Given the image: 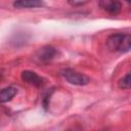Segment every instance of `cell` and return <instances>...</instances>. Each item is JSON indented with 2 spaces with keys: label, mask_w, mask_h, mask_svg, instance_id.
I'll use <instances>...</instances> for the list:
<instances>
[{
  "label": "cell",
  "mask_w": 131,
  "mask_h": 131,
  "mask_svg": "<svg viewBox=\"0 0 131 131\" xmlns=\"http://www.w3.org/2000/svg\"><path fill=\"white\" fill-rule=\"evenodd\" d=\"M106 47L113 52H128L131 47V36L129 34H112L106 39Z\"/></svg>",
  "instance_id": "6da1fadb"
},
{
  "label": "cell",
  "mask_w": 131,
  "mask_h": 131,
  "mask_svg": "<svg viewBox=\"0 0 131 131\" xmlns=\"http://www.w3.org/2000/svg\"><path fill=\"white\" fill-rule=\"evenodd\" d=\"M61 76L63 77V79L72 84V85H76V86H85L87 85L90 80L89 78L82 74V73H79L75 70H72V69H64L61 71Z\"/></svg>",
  "instance_id": "7a4b0ae2"
},
{
  "label": "cell",
  "mask_w": 131,
  "mask_h": 131,
  "mask_svg": "<svg viewBox=\"0 0 131 131\" xmlns=\"http://www.w3.org/2000/svg\"><path fill=\"white\" fill-rule=\"evenodd\" d=\"M56 55H57V49L51 45H46L37 50V52L35 53V58L39 62L45 63L55 58Z\"/></svg>",
  "instance_id": "3957f363"
},
{
  "label": "cell",
  "mask_w": 131,
  "mask_h": 131,
  "mask_svg": "<svg viewBox=\"0 0 131 131\" xmlns=\"http://www.w3.org/2000/svg\"><path fill=\"white\" fill-rule=\"evenodd\" d=\"M99 7L111 15H117L122 10V3L120 0H99Z\"/></svg>",
  "instance_id": "277c9868"
},
{
  "label": "cell",
  "mask_w": 131,
  "mask_h": 131,
  "mask_svg": "<svg viewBox=\"0 0 131 131\" xmlns=\"http://www.w3.org/2000/svg\"><path fill=\"white\" fill-rule=\"evenodd\" d=\"M20 77H21V80L24 82H26L27 84L29 85H32V86H35V87H40L43 85V78L40 77L37 73L33 72V71H30V70H25L21 72L20 74Z\"/></svg>",
  "instance_id": "5b68a950"
},
{
  "label": "cell",
  "mask_w": 131,
  "mask_h": 131,
  "mask_svg": "<svg viewBox=\"0 0 131 131\" xmlns=\"http://www.w3.org/2000/svg\"><path fill=\"white\" fill-rule=\"evenodd\" d=\"M12 5L14 8H17V9L36 8V7L43 6L44 2H43V0H14Z\"/></svg>",
  "instance_id": "8992f818"
},
{
  "label": "cell",
  "mask_w": 131,
  "mask_h": 131,
  "mask_svg": "<svg viewBox=\"0 0 131 131\" xmlns=\"http://www.w3.org/2000/svg\"><path fill=\"white\" fill-rule=\"evenodd\" d=\"M17 93V89L13 86H8L0 90V103L10 101Z\"/></svg>",
  "instance_id": "52a82bcc"
},
{
  "label": "cell",
  "mask_w": 131,
  "mask_h": 131,
  "mask_svg": "<svg viewBox=\"0 0 131 131\" xmlns=\"http://www.w3.org/2000/svg\"><path fill=\"white\" fill-rule=\"evenodd\" d=\"M119 87L121 89H130L131 87V76L130 73H127L122 79L119 80Z\"/></svg>",
  "instance_id": "ba28073f"
},
{
  "label": "cell",
  "mask_w": 131,
  "mask_h": 131,
  "mask_svg": "<svg viewBox=\"0 0 131 131\" xmlns=\"http://www.w3.org/2000/svg\"><path fill=\"white\" fill-rule=\"evenodd\" d=\"M68 3L71 5V6H82V5H85L87 4L88 2H90L91 0H67Z\"/></svg>",
  "instance_id": "9c48e42d"
},
{
  "label": "cell",
  "mask_w": 131,
  "mask_h": 131,
  "mask_svg": "<svg viewBox=\"0 0 131 131\" xmlns=\"http://www.w3.org/2000/svg\"><path fill=\"white\" fill-rule=\"evenodd\" d=\"M0 78H1V75H0Z\"/></svg>",
  "instance_id": "30bf717a"
}]
</instances>
